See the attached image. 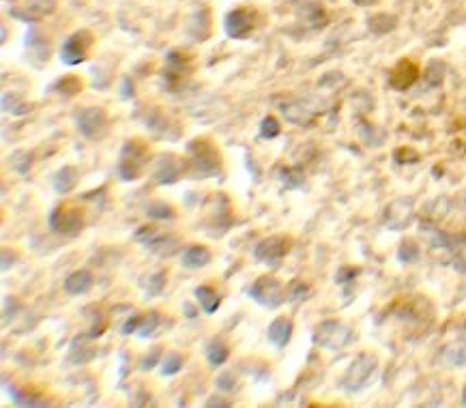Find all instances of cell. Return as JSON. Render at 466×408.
Listing matches in <instances>:
<instances>
[{
    "label": "cell",
    "instance_id": "obj_1",
    "mask_svg": "<svg viewBox=\"0 0 466 408\" xmlns=\"http://www.w3.org/2000/svg\"><path fill=\"white\" fill-rule=\"evenodd\" d=\"M376 357L370 355V353H361L353 363L351 367L346 370L344 378H342V387L348 391V394H357L361 389H365L367 385L372 382V376L376 372Z\"/></svg>",
    "mask_w": 466,
    "mask_h": 408
},
{
    "label": "cell",
    "instance_id": "obj_2",
    "mask_svg": "<svg viewBox=\"0 0 466 408\" xmlns=\"http://www.w3.org/2000/svg\"><path fill=\"white\" fill-rule=\"evenodd\" d=\"M189 164L196 177H215L220 172V153L204 140H193L187 144Z\"/></svg>",
    "mask_w": 466,
    "mask_h": 408
},
{
    "label": "cell",
    "instance_id": "obj_3",
    "mask_svg": "<svg viewBox=\"0 0 466 408\" xmlns=\"http://www.w3.org/2000/svg\"><path fill=\"white\" fill-rule=\"evenodd\" d=\"M353 340V329L340 320H322L314 331V344L329 348V351H340Z\"/></svg>",
    "mask_w": 466,
    "mask_h": 408
},
{
    "label": "cell",
    "instance_id": "obj_4",
    "mask_svg": "<svg viewBox=\"0 0 466 408\" xmlns=\"http://www.w3.org/2000/svg\"><path fill=\"white\" fill-rule=\"evenodd\" d=\"M148 157H146V146L138 140H129L125 142L123 150H121V159H119V174L123 181H135L142 174L144 166H146Z\"/></svg>",
    "mask_w": 466,
    "mask_h": 408
},
{
    "label": "cell",
    "instance_id": "obj_5",
    "mask_svg": "<svg viewBox=\"0 0 466 408\" xmlns=\"http://www.w3.org/2000/svg\"><path fill=\"white\" fill-rule=\"evenodd\" d=\"M249 297L266 309H275L286 301V290L273 275H262L249 288Z\"/></svg>",
    "mask_w": 466,
    "mask_h": 408
},
{
    "label": "cell",
    "instance_id": "obj_6",
    "mask_svg": "<svg viewBox=\"0 0 466 408\" xmlns=\"http://www.w3.org/2000/svg\"><path fill=\"white\" fill-rule=\"evenodd\" d=\"M48 224L54 232L63 237H77L84 228V220L80 215V211H75L71 206H56L50 217H48Z\"/></svg>",
    "mask_w": 466,
    "mask_h": 408
},
{
    "label": "cell",
    "instance_id": "obj_7",
    "mask_svg": "<svg viewBox=\"0 0 466 408\" xmlns=\"http://www.w3.org/2000/svg\"><path fill=\"white\" fill-rule=\"evenodd\" d=\"M93 46V37L88 30H77L71 37L65 39V43L61 48V61L69 67H75L86 61L88 50Z\"/></svg>",
    "mask_w": 466,
    "mask_h": 408
},
{
    "label": "cell",
    "instance_id": "obj_8",
    "mask_svg": "<svg viewBox=\"0 0 466 408\" xmlns=\"http://www.w3.org/2000/svg\"><path fill=\"white\" fill-rule=\"evenodd\" d=\"M256 26V11L247 7H239L230 11L224 19V30L230 39H245Z\"/></svg>",
    "mask_w": 466,
    "mask_h": 408
},
{
    "label": "cell",
    "instance_id": "obj_9",
    "mask_svg": "<svg viewBox=\"0 0 466 408\" xmlns=\"http://www.w3.org/2000/svg\"><path fill=\"white\" fill-rule=\"evenodd\" d=\"M106 125H108V119L101 108H84L77 114V131H80L86 140L101 138Z\"/></svg>",
    "mask_w": 466,
    "mask_h": 408
},
{
    "label": "cell",
    "instance_id": "obj_10",
    "mask_svg": "<svg viewBox=\"0 0 466 408\" xmlns=\"http://www.w3.org/2000/svg\"><path fill=\"white\" fill-rule=\"evenodd\" d=\"M290 249V243L288 239L284 237H271V239H264L256 245L254 249V258L258 262H271V264H278Z\"/></svg>",
    "mask_w": 466,
    "mask_h": 408
},
{
    "label": "cell",
    "instance_id": "obj_11",
    "mask_svg": "<svg viewBox=\"0 0 466 408\" xmlns=\"http://www.w3.org/2000/svg\"><path fill=\"white\" fill-rule=\"evenodd\" d=\"M413 220V200L409 198H400L394 200L385 211V224L391 230H402L411 224Z\"/></svg>",
    "mask_w": 466,
    "mask_h": 408
},
{
    "label": "cell",
    "instance_id": "obj_12",
    "mask_svg": "<svg viewBox=\"0 0 466 408\" xmlns=\"http://www.w3.org/2000/svg\"><path fill=\"white\" fill-rule=\"evenodd\" d=\"M181 164L179 159L174 157V155H162V157L155 162V168H153V181L159 183V185H172L177 183L179 177H181Z\"/></svg>",
    "mask_w": 466,
    "mask_h": 408
},
{
    "label": "cell",
    "instance_id": "obj_13",
    "mask_svg": "<svg viewBox=\"0 0 466 408\" xmlns=\"http://www.w3.org/2000/svg\"><path fill=\"white\" fill-rule=\"evenodd\" d=\"M417 77H419V67L413 61H409V58H402V61L391 69L389 84L396 90H406L417 82Z\"/></svg>",
    "mask_w": 466,
    "mask_h": 408
},
{
    "label": "cell",
    "instance_id": "obj_14",
    "mask_svg": "<svg viewBox=\"0 0 466 408\" xmlns=\"http://www.w3.org/2000/svg\"><path fill=\"white\" fill-rule=\"evenodd\" d=\"M290 338H293V320L286 316L275 318L266 329V340L275 348H284L290 342Z\"/></svg>",
    "mask_w": 466,
    "mask_h": 408
},
{
    "label": "cell",
    "instance_id": "obj_15",
    "mask_svg": "<svg viewBox=\"0 0 466 408\" xmlns=\"http://www.w3.org/2000/svg\"><path fill=\"white\" fill-rule=\"evenodd\" d=\"M299 19L309 28H322L327 24V11L318 0H309L299 9Z\"/></svg>",
    "mask_w": 466,
    "mask_h": 408
},
{
    "label": "cell",
    "instance_id": "obj_16",
    "mask_svg": "<svg viewBox=\"0 0 466 408\" xmlns=\"http://www.w3.org/2000/svg\"><path fill=\"white\" fill-rule=\"evenodd\" d=\"M187 35L191 39H196V41H204L211 35V15H208V9H200L196 11L187 22Z\"/></svg>",
    "mask_w": 466,
    "mask_h": 408
},
{
    "label": "cell",
    "instance_id": "obj_17",
    "mask_svg": "<svg viewBox=\"0 0 466 408\" xmlns=\"http://www.w3.org/2000/svg\"><path fill=\"white\" fill-rule=\"evenodd\" d=\"M93 275L88 273V271H73V273L65 280V293L75 297V295H84L88 293V290L93 288Z\"/></svg>",
    "mask_w": 466,
    "mask_h": 408
},
{
    "label": "cell",
    "instance_id": "obj_18",
    "mask_svg": "<svg viewBox=\"0 0 466 408\" xmlns=\"http://www.w3.org/2000/svg\"><path fill=\"white\" fill-rule=\"evenodd\" d=\"M193 297H196V301H198V305L204 314H215L220 303H222V297L217 295V290L211 288V286H198L196 290H193Z\"/></svg>",
    "mask_w": 466,
    "mask_h": 408
},
{
    "label": "cell",
    "instance_id": "obj_19",
    "mask_svg": "<svg viewBox=\"0 0 466 408\" xmlns=\"http://www.w3.org/2000/svg\"><path fill=\"white\" fill-rule=\"evenodd\" d=\"M280 110L286 119L295 125H309L314 119V110L305 104H284V106H280Z\"/></svg>",
    "mask_w": 466,
    "mask_h": 408
},
{
    "label": "cell",
    "instance_id": "obj_20",
    "mask_svg": "<svg viewBox=\"0 0 466 408\" xmlns=\"http://www.w3.org/2000/svg\"><path fill=\"white\" fill-rule=\"evenodd\" d=\"M77 181H80V172H77V168L63 166L56 172L52 185H54V191H58V193H69L77 185Z\"/></svg>",
    "mask_w": 466,
    "mask_h": 408
},
{
    "label": "cell",
    "instance_id": "obj_21",
    "mask_svg": "<svg viewBox=\"0 0 466 408\" xmlns=\"http://www.w3.org/2000/svg\"><path fill=\"white\" fill-rule=\"evenodd\" d=\"M208 262H211V251L204 245H191L181 258V264L185 269H202Z\"/></svg>",
    "mask_w": 466,
    "mask_h": 408
},
{
    "label": "cell",
    "instance_id": "obj_22",
    "mask_svg": "<svg viewBox=\"0 0 466 408\" xmlns=\"http://www.w3.org/2000/svg\"><path fill=\"white\" fill-rule=\"evenodd\" d=\"M396 26H398V19L396 15H389V13H376L372 17H367V28L376 37L389 35Z\"/></svg>",
    "mask_w": 466,
    "mask_h": 408
},
{
    "label": "cell",
    "instance_id": "obj_23",
    "mask_svg": "<svg viewBox=\"0 0 466 408\" xmlns=\"http://www.w3.org/2000/svg\"><path fill=\"white\" fill-rule=\"evenodd\" d=\"M443 357L449 365L454 367H460L466 363V338H460L452 344H447V348L443 351Z\"/></svg>",
    "mask_w": 466,
    "mask_h": 408
},
{
    "label": "cell",
    "instance_id": "obj_24",
    "mask_svg": "<svg viewBox=\"0 0 466 408\" xmlns=\"http://www.w3.org/2000/svg\"><path fill=\"white\" fill-rule=\"evenodd\" d=\"M228 357H230V351H228V346H226L224 342L213 340V342L206 346V359H208V363H211L213 367L224 365V363L228 361Z\"/></svg>",
    "mask_w": 466,
    "mask_h": 408
},
{
    "label": "cell",
    "instance_id": "obj_25",
    "mask_svg": "<svg viewBox=\"0 0 466 408\" xmlns=\"http://www.w3.org/2000/svg\"><path fill=\"white\" fill-rule=\"evenodd\" d=\"M421 235L428 239V243L432 247H449V237L445 235L443 230H438L436 226H432V224H423L421 226Z\"/></svg>",
    "mask_w": 466,
    "mask_h": 408
},
{
    "label": "cell",
    "instance_id": "obj_26",
    "mask_svg": "<svg viewBox=\"0 0 466 408\" xmlns=\"http://www.w3.org/2000/svg\"><path fill=\"white\" fill-rule=\"evenodd\" d=\"M24 9L32 15V19H39L56 11V0H28Z\"/></svg>",
    "mask_w": 466,
    "mask_h": 408
},
{
    "label": "cell",
    "instance_id": "obj_27",
    "mask_svg": "<svg viewBox=\"0 0 466 408\" xmlns=\"http://www.w3.org/2000/svg\"><path fill=\"white\" fill-rule=\"evenodd\" d=\"M52 88L56 93H61L63 97H73V95H77L82 90V80H80V77H75V75H67V77H63V80H58Z\"/></svg>",
    "mask_w": 466,
    "mask_h": 408
},
{
    "label": "cell",
    "instance_id": "obj_28",
    "mask_svg": "<svg viewBox=\"0 0 466 408\" xmlns=\"http://www.w3.org/2000/svg\"><path fill=\"white\" fill-rule=\"evenodd\" d=\"M419 256H421V249L415 241L406 239V241L400 243V249H398V260L400 262H417Z\"/></svg>",
    "mask_w": 466,
    "mask_h": 408
},
{
    "label": "cell",
    "instance_id": "obj_29",
    "mask_svg": "<svg viewBox=\"0 0 466 408\" xmlns=\"http://www.w3.org/2000/svg\"><path fill=\"white\" fill-rule=\"evenodd\" d=\"M425 82H428V86L432 88H438L445 80V65L440 61H432L428 67H425Z\"/></svg>",
    "mask_w": 466,
    "mask_h": 408
},
{
    "label": "cell",
    "instance_id": "obj_30",
    "mask_svg": "<svg viewBox=\"0 0 466 408\" xmlns=\"http://www.w3.org/2000/svg\"><path fill=\"white\" fill-rule=\"evenodd\" d=\"M183 370V357L179 353H166L162 359V374L164 376H174Z\"/></svg>",
    "mask_w": 466,
    "mask_h": 408
},
{
    "label": "cell",
    "instance_id": "obj_31",
    "mask_svg": "<svg viewBox=\"0 0 466 408\" xmlns=\"http://www.w3.org/2000/svg\"><path fill=\"white\" fill-rule=\"evenodd\" d=\"M146 215H148L151 220L164 222V220H172V217H174V211H172V206L166 204V202H151V204L146 206Z\"/></svg>",
    "mask_w": 466,
    "mask_h": 408
},
{
    "label": "cell",
    "instance_id": "obj_32",
    "mask_svg": "<svg viewBox=\"0 0 466 408\" xmlns=\"http://www.w3.org/2000/svg\"><path fill=\"white\" fill-rule=\"evenodd\" d=\"M159 322H162V316H159L157 312H148V314H146V316H142V320H140L138 336H140V338H148V336H153V333H155V329L159 327Z\"/></svg>",
    "mask_w": 466,
    "mask_h": 408
},
{
    "label": "cell",
    "instance_id": "obj_33",
    "mask_svg": "<svg viewBox=\"0 0 466 408\" xmlns=\"http://www.w3.org/2000/svg\"><path fill=\"white\" fill-rule=\"evenodd\" d=\"M280 131H282V127H280L275 116H264L262 123H260V135H262V138L273 140V138H278V135H280Z\"/></svg>",
    "mask_w": 466,
    "mask_h": 408
},
{
    "label": "cell",
    "instance_id": "obj_34",
    "mask_svg": "<svg viewBox=\"0 0 466 408\" xmlns=\"http://www.w3.org/2000/svg\"><path fill=\"white\" fill-rule=\"evenodd\" d=\"M307 293H309L307 284H303L299 280H293L286 288V301H301V299L307 297Z\"/></svg>",
    "mask_w": 466,
    "mask_h": 408
},
{
    "label": "cell",
    "instance_id": "obj_35",
    "mask_svg": "<svg viewBox=\"0 0 466 408\" xmlns=\"http://www.w3.org/2000/svg\"><path fill=\"white\" fill-rule=\"evenodd\" d=\"M162 359H164V351H162L159 346H155L146 357L140 359V365H138V367H140L142 372H148V370H153V367L157 365V363H162Z\"/></svg>",
    "mask_w": 466,
    "mask_h": 408
},
{
    "label": "cell",
    "instance_id": "obj_36",
    "mask_svg": "<svg viewBox=\"0 0 466 408\" xmlns=\"http://www.w3.org/2000/svg\"><path fill=\"white\" fill-rule=\"evenodd\" d=\"M166 288V273L159 271V273H155L153 278H148V297H159Z\"/></svg>",
    "mask_w": 466,
    "mask_h": 408
},
{
    "label": "cell",
    "instance_id": "obj_37",
    "mask_svg": "<svg viewBox=\"0 0 466 408\" xmlns=\"http://www.w3.org/2000/svg\"><path fill=\"white\" fill-rule=\"evenodd\" d=\"M9 396H11V402L15 406H43L46 404L41 400H32V396H26L22 391H17V389H9Z\"/></svg>",
    "mask_w": 466,
    "mask_h": 408
},
{
    "label": "cell",
    "instance_id": "obj_38",
    "mask_svg": "<svg viewBox=\"0 0 466 408\" xmlns=\"http://www.w3.org/2000/svg\"><path fill=\"white\" fill-rule=\"evenodd\" d=\"M284 174H286V177H284L286 189H295V187H299L303 183V172H301V168H286Z\"/></svg>",
    "mask_w": 466,
    "mask_h": 408
},
{
    "label": "cell",
    "instance_id": "obj_39",
    "mask_svg": "<svg viewBox=\"0 0 466 408\" xmlns=\"http://www.w3.org/2000/svg\"><path fill=\"white\" fill-rule=\"evenodd\" d=\"M215 385H217V389H220V391H235V387H237V378H235V374L224 372L222 376H217Z\"/></svg>",
    "mask_w": 466,
    "mask_h": 408
},
{
    "label": "cell",
    "instance_id": "obj_40",
    "mask_svg": "<svg viewBox=\"0 0 466 408\" xmlns=\"http://www.w3.org/2000/svg\"><path fill=\"white\" fill-rule=\"evenodd\" d=\"M394 157H396L398 164H413V162L419 159V155H417L413 148H398V150L394 153Z\"/></svg>",
    "mask_w": 466,
    "mask_h": 408
},
{
    "label": "cell",
    "instance_id": "obj_41",
    "mask_svg": "<svg viewBox=\"0 0 466 408\" xmlns=\"http://www.w3.org/2000/svg\"><path fill=\"white\" fill-rule=\"evenodd\" d=\"M155 235H157V230H155V226H142L138 232H135V241L148 245V243L153 241V237H155Z\"/></svg>",
    "mask_w": 466,
    "mask_h": 408
},
{
    "label": "cell",
    "instance_id": "obj_42",
    "mask_svg": "<svg viewBox=\"0 0 466 408\" xmlns=\"http://www.w3.org/2000/svg\"><path fill=\"white\" fill-rule=\"evenodd\" d=\"M357 275H359V269H355V266H344V269L338 271L336 282H338V284H346V282L355 280Z\"/></svg>",
    "mask_w": 466,
    "mask_h": 408
},
{
    "label": "cell",
    "instance_id": "obj_43",
    "mask_svg": "<svg viewBox=\"0 0 466 408\" xmlns=\"http://www.w3.org/2000/svg\"><path fill=\"white\" fill-rule=\"evenodd\" d=\"M140 320H142V316H133V318H129L125 324H123V329H121V333L123 336H131V333H138V327H140Z\"/></svg>",
    "mask_w": 466,
    "mask_h": 408
},
{
    "label": "cell",
    "instance_id": "obj_44",
    "mask_svg": "<svg viewBox=\"0 0 466 408\" xmlns=\"http://www.w3.org/2000/svg\"><path fill=\"white\" fill-rule=\"evenodd\" d=\"M129 84H131L129 77H123V97H131L133 95V88L129 90Z\"/></svg>",
    "mask_w": 466,
    "mask_h": 408
},
{
    "label": "cell",
    "instance_id": "obj_45",
    "mask_svg": "<svg viewBox=\"0 0 466 408\" xmlns=\"http://www.w3.org/2000/svg\"><path fill=\"white\" fill-rule=\"evenodd\" d=\"M183 307H185V316H187V318H196V312H193V307H191L189 303H185Z\"/></svg>",
    "mask_w": 466,
    "mask_h": 408
},
{
    "label": "cell",
    "instance_id": "obj_46",
    "mask_svg": "<svg viewBox=\"0 0 466 408\" xmlns=\"http://www.w3.org/2000/svg\"><path fill=\"white\" fill-rule=\"evenodd\" d=\"M355 5H359V7H370V5H376V0H355Z\"/></svg>",
    "mask_w": 466,
    "mask_h": 408
},
{
    "label": "cell",
    "instance_id": "obj_47",
    "mask_svg": "<svg viewBox=\"0 0 466 408\" xmlns=\"http://www.w3.org/2000/svg\"><path fill=\"white\" fill-rule=\"evenodd\" d=\"M206 406H230V402H222V400H208Z\"/></svg>",
    "mask_w": 466,
    "mask_h": 408
},
{
    "label": "cell",
    "instance_id": "obj_48",
    "mask_svg": "<svg viewBox=\"0 0 466 408\" xmlns=\"http://www.w3.org/2000/svg\"><path fill=\"white\" fill-rule=\"evenodd\" d=\"M460 402H462V404L466 406V385L462 387V400H460Z\"/></svg>",
    "mask_w": 466,
    "mask_h": 408
},
{
    "label": "cell",
    "instance_id": "obj_49",
    "mask_svg": "<svg viewBox=\"0 0 466 408\" xmlns=\"http://www.w3.org/2000/svg\"><path fill=\"white\" fill-rule=\"evenodd\" d=\"M5 3H15V0H5Z\"/></svg>",
    "mask_w": 466,
    "mask_h": 408
},
{
    "label": "cell",
    "instance_id": "obj_50",
    "mask_svg": "<svg viewBox=\"0 0 466 408\" xmlns=\"http://www.w3.org/2000/svg\"><path fill=\"white\" fill-rule=\"evenodd\" d=\"M464 329H466V320H464Z\"/></svg>",
    "mask_w": 466,
    "mask_h": 408
}]
</instances>
